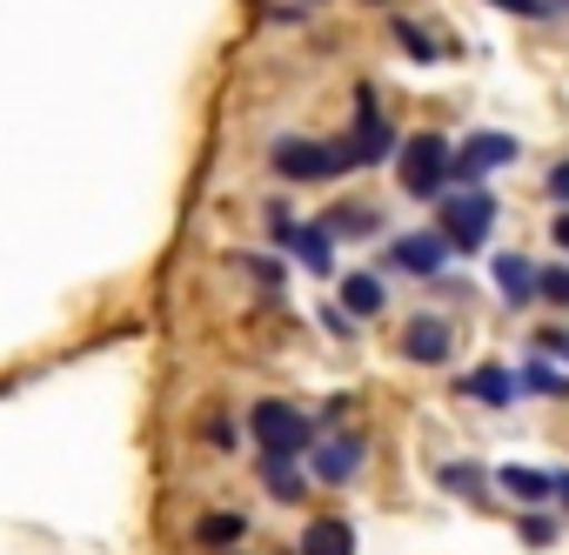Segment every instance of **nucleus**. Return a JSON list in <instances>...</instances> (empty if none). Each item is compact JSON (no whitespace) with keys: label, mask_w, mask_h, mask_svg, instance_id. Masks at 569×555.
<instances>
[{"label":"nucleus","mask_w":569,"mask_h":555,"mask_svg":"<svg viewBox=\"0 0 569 555\" xmlns=\"http://www.w3.org/2000/svg\"><path fill=\"white\" fill-rule=\"evenodd\" d=\"M436 221H442V234H449L456 254H476V248L489 241V228H496V194H482V188H456V194L436 201Z\"/></svg>","instance_id":"1"},{"label":"nucleus","mask_w":569,"mask_h":555,"mask_svg":"<svg viewBox=\"0 0 569 555\" xmlns=\"http://www.w3.org/2000/svg\"><path fill=\"white\" fill-rule=\"evenodd\" d=\"M396 168H402V188H409L416 201H436V194L449 188V174H456V154H449L442 134H409L402 154H396Z\"/></svg>","instance_id":"2"},{"label":"nucleus","mask_w":569,"mask_h":555,"mask_svg":"<svg viewBox=\"0 0 569 555\" xmlns=\"http://www.w3.org/2000/svg\"><path fill=\"white\" fill-rule=\"evenodd\" d=\"M274 174L281 181H329V174H349L356 161H349V148H336V141H302V134H289V141H274Z\"/></svg>","instance_id":"3"},{"label":"nucleus","mask_w":569,"mask_h":555,"mask_svg":"<svg viewBox=\"0 0 569 555\" xmlns=\"http://www.w3.org/2000/svg\"><path fill=\"white\" fill-rule=\"evenodd\" d=\"M248 428H254L261 455H302V448L316 442L309 415H302V408H289V402H254V408H248Z\"/></svg>","instance_id":"4"},{"label":"nucleus","mask_w":569,"mask_h":555,"mask_svg":"<svg viewBox=\"0 0 569 555\" xmlns=\"http://www.w3.org/2000/svg\"><path fill=\"white\" fill-rule=\"evenodd\" d=\"M349 161L356 168H376V161H389L396 154V134H389V121H382V101H376V88L362 81L356 88V128H349Z\"/></svg>","instance_id":"5"},{"label":"nucleus","mask_w":569,"mask_h":555,"mask_svg":"<svg viewBox=\"0 0 569 555\" xmlns=\"http://www.w3.org/2000/svg\"><path fill=\"white\" fill-rule=\"evenodd\" d=\"M309 475H316V482H329V488L356 482V475H362V435H336V442H322V448H316V462H309Z\"/></svg>","instance_id":"6"},{"label":"nucleus","mask_w":569,"mask_h":555,"mask_svg":"<svg viewBox=\"0 0 569 555\" xmlns=\"http://www.w3.org/2000/svg\"><path fill=\"white\" fill-rule=\"evenodd\" d=\"M449 349H456V335H449L436 315H416V322L402 329V355H409V362H422V369H442V362H449Z\"/></svg>","instance_id":"7"},{"label":"nucleus","mask_w":569,"mask_h":555,"mask_svg":"<svg viewBox=\"0 0 569 555\" xmlns=\"http://www.w3.org/2000/svg\"><path fill=\"white\" fill-rule=\"evenodd\" d=\"M449 254H456V248H449V234L436 228V234H402L389 261H396V268H409V274H442V261H449Z\"/></svg>","instance_id":"8"},{"label":"nucleus","mask_w":569,"mask_h":555,"mask_svg":"<svg viewBox=\"0 0 569 555\" xmlns=\"http://www.w3.org/2000/svg\"><path fill=\"white\" fill-rule=\"evenodd\" d=\"M489 274H496V289H502L509 309H529V302H536V261H529V254H496Z\"/></svg>","instance_id":"9"},{"label":"nucleus","mask_w":569,"mask_h":555,"mask_svg":"<svg viewBox=\"0 0 569 555\" xmlns=\"http://www.w3.org/2000/svg\"><path fill=\"white\" fill-rule=\"evenodd\" d=\"M342 309H349L356 322L382 315V309H389V282H382L376 268H362V274H342Z\"/></svg>","instance_id":"10"},{"label":"nucleus","mask_w":569,"mask_h":555,"mask_svg":"<svg viewBox=\"0 0 569 555\" xmlns=\"http://www.w3.org/2000/svg\"><path fill=\"white\" fill-rule=\"evenodd\" d=\"M502 161H516V141H509V134H469V148L456 154V174L476 181V174H489V168H502Z\"/></svg>","instance_id":"11"},{"label":"nucleus","mask_w":569,"mask_h":555,"mask_svg":"<svg viewBox=\"0 0 569 555\" xmlns=\"http://www.w3.org/2000/svg\"><path fill=\"white\" fill-rule=\"evenodd\" d=\"M289 248L302 254V268H316V274H329L336 268V228H289Z\"/></svg>","instance_id":"12"},{"label":"nucleus","mask_w":569,"mask_h":555,"mask_svg":"<svg viewBox=\"0 0 569 555\" xmlns=\"http://www.w3.org/2000/svg\"><path fill=\"white\" fill-rule=\"evenodd\" d=\"M302 555H356V528H349L342 515H322V522H309Z\"/></svg>","instance_id":"13"},{"label":"nucleus","mask_w":569,"mask_h":555,"mask_svg":"<svg viewBox=\"0 0 569 555\" xmlns=\"http://www.w3.org/2000/svg\"><path fill=\"white\" fill-rule=\"evenodd\" d=\"M261 488L274 495V502H302V475H296V455H261Z\"/></svg>","instance_id":"14"},{"label":"nucleus","mask_w":569,"mask_h":555,"mask_svg":"<svg viewBox=\"0 0 569 555\" xmlns=\"http://www.w3.org/2000/svg\"><path fill=\"white\" fill-rule=\"evenodd\" d=\"M496 482H502L516 502H549V495H556V475H542V468H522V462H509Z\"/></svg>","instance_id":"15"},{"label":"nucleus","mask_w":569,"mask_h":555,"mask_svg":"<svg viewBox=\"0 0 569 555\" xmlns=\"http://www.w3.org/2000/svg\"><path fill=\"white\" fill-rule=\"evenodd\" d=\"M462 389H469L476 402H489V408H509V402H516V375H502V369H476Z\"/></svg>","instance_id":"16"},{"label":"nucleus","mask_w":569,"mask_h":555,"mask_svg":"<svg viewBox=\"0 0 569 555\" xmlns=\"http://www.w3.org/2000/svg\"><path fill=\"white\" fill-rule=\"evenodd\" d=\"M208 548H228V542H241L248 535V515H234V508H221V515H201V528H194Z\"/></svg>","instance_id":"17"},{"label":"nucleus","mask_w":569,"mask_h":555,"mask_svg":"<svg viewBox=\"0 0 569 555\" xmlns=\"http://www.w3.org/2000/svg\"><path fill=\"white\" fill-rule=\"evenodd\" d=\"M436 482H442L449 495H489V475H482V468H469V462H442V468H436Z\"/></svg>","instance_id":"18"},{"label":"nucleus","mask_w":569,"mask_h":555,"mask_svg":"<svg viewBox=\"0 0 569 555\" xmlns=\"http://www.w3.org/2000/svg\"><path fill=\"white\" fill-rule=\"evenodd\" d=\"M522 389H536V395H569V375H562V369H549V362L536 355V362L522 369Z\"/></svg>","instance_id":"19"},{"label":"nucleus","mask_w":569,"mask_h":555,"mask_svg":"<svg viewBox=\"0 0 569 555\" xmlns=\"http://www.w3.org/2000/svg\"><path fill=\"white\" fill-rule=\"evenodd\" d=\"M536 295L549 309H569V268H536Z\"/></svg>","instance_id":"20"},{"label":"nucleus","mask_w":569,"mask_h":555,"mask_svg":"<svg viewBox=\"0 0 569 555\" xmlns=\"http://www.w3.org/2000/svg\"><path fill=\"white\" fill-rule=\"evenodd\" d=\"M396 41H402V54H409V61H436V41H429L416 21H396Z\"/></svg>","instance_id":"21"},{"label":"nucleus","mask_w":569,"mask_h":555,"mask_svg":"<svg viewBox=\"0 0 569 555\" xmlns=\"http://www.w3.org/2000/svg\"><path fill=\"white\" fill-rule=\"evenodd\" d=\"M234 268H241V274H254V282H261L268 295H281V261H261V254H241Z\"/></svg>","instance_id":"22"},{"label":"nucleus","mask_w":569,"mask_h":555,"mask_svg":"<svg viewBox=\"0 0 569 555\" xmlns=\"http://www.w3.org/2000/svg\"><path fill=\"white\" fill-rule=\"evenodd\" d=\"M329 228H336V234H376V228H382V221H376V214H369V208H342V214H336V221H329Z\"/></svg>","instance_id":"23"},{"label":"nucleus","mask_w":569,"mask_h":555,"mask_svg":"<svg viewBox=\"0 0 569 555\" xmlns=\"http://www.w3.org/2000/svg\"><path fill=\"white\" fill-rule=\"evenodd\" d=\"M522 542H529V548H549V542H556V522H549V515H522Z\"/></svg>","instance_id":"24"},{"label":"nucleus","mask_w":569,"mask_h":555,"mask_svg":"<svg viewBox=\"0 0 569 555\" xmlns=\"http://www.w3.org/2000/svg\"><path fill=\"white\" fill-rule=\"evenodd\" d=\"M201 435H208L214 448H234V422H228V415H208V422H201Z\"/></svg>","instance_id":"25"},{"label":"nucleus","mask_w":569,"mask_h":555,"mask_svg":"<svg viewBox=\"0 0 569 555\" xmlns=\"http://www.w3.org/2000/svg\"><path fill=\"white\" fill-rule=\"evenodd\" d=\"M322 329H329V335H356V315H349V309H322Z\"/></svg>","instance_id":"26"},{"label":"nucleus","mask_w":569,"mask_h":555,"mask_svg":"<svg viewBox=\"0 0 569 555\" xmlns=\"http://www.w3.org/2000/svg\"><path fill=\"white\" fill-rule=\"evenodd\" d=\"M549 194L569 208V161H556V168H549Z\"/></svg>","instance_id":"27"},{"label":"nucleus","mask_w":569,"mask_h":555,"mask_svg":"<svg viewBox=\"0 0 569 555\" xmlns=\"http://www.w3.org/2000/svg\"><path fill=\"white\" fill-rule=\"evenodd\" d=\"M496 8H509V14H542V0H496Z\"/></svg>","instance_id":"28"},{"label":"nucleus","mask_w":569,"mask_h":555,"mask_svg":"<svg viewBox=\"0 0 569 555\" xmlns=\"http://www.w3.org/2000/svg\"><path fill=\"white\" fill-rule=\"evenodd\" d=\"M549 234H556V248H569V214H556V228H549Z\"/></svg>","instance_id":"29"},{"label":"nucleus","mask_w":569,"mask_h":555,"mask_svg":"<svg viewBox=\"0 0 569 555\" xmlns=\"http://www.w3.org/2000/svg\"><path fill=\"white\" fill-rule=\"evenodd\" d=\"M556 502H562V508H569V475H556Z\"/></svg>","instance_id":"30"}]
</instances>
